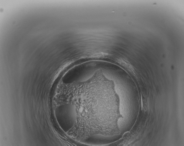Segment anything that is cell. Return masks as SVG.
<instances>
[{
	"label": "cell",
	"mask_w": 184,
	"mask_h": 146,
	"mask_svg": "<svg viewBox=\"0 0 184 146\" xmlns=\"http://www.w3.org/2000/svg\"><path fill=\"white\" fill-rule=\"evenodd\" d=\"M117 62L128 71L131 73H135V70L133 67L127 61L122 58H119L117 59Z\"/></svg>",
	"instance_id": "cell-1"
}]
</instances>
